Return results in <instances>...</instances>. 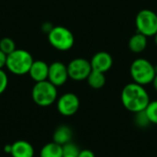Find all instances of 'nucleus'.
Returning <instances> with one entry per match:
<instances>
[{
	"instance_id": "1",
	"label": "nucleus",
	"mask_w": 157,
	"mask_h": 157,
	"mask_svg": "<svg viewBox=\"0 0 157 157\" xmlns=\"http://www.w3.org/2000/svg\"><path fill=\"white\" fill-rule=\"evenodd\" d=\"M121 99L123 107L134 114L144 110L150 103V97L146 89L144 86L134 82L123 87Z\"/></svg>"
},
{
	"instance_id": "2",
	"label": "nucleus",
	"mask_w": 157,
	"mask_h": 157,
	"mask_svg": "<svg viewBox=\"0 0 157 157\" xmlns=\"http://www.w3.org/2000/svg\"><path fill=\"white\" fill-rule=\"evenodd\" d=\"M33 62V58L28 51L16 49L13 52L6 55V66L13 75H24L29 74Z\"/></svg>"
},
{
	"instance_id": "3",
	"label": "nucleus",
	"mask_w": 157,
	"mask_h": 157,
	"mask_svg": "<svg viewBox=\"0 0 157 157\" xmlns=\"http://www.w3.org/2000/svg\"><path fill=\"white\" fill-rule=\"evenodd\" d=\"M130 73L133 82L144 86L151 84L156 75L155 65L145 58L135 59L131 64Z\"/></svg>"
},
{
	"instance_id": "4",
	"label": "nucleus",
	"mask_w": 157,
	"mask_h": 157,
	"mask_svg": "<svg viewBox=\"0 0 157 157\" xmlns=\"http://www.w3.org/2000/svg\"><path fill=\"white\" fill-rule=\"evenodd\" d=\"M31 97L34 103L38 106L49 107L57 100V86L52 84L49 80L38 82L32 88Z\"/></svg>"
},
{
	"instance_id": "5",
	"label": "nucleus",
	"mask_w": 157,
	"mask_h": 157,
	"mask_svg": "<svg viewBox=\"0 0 157 157\" xmlns=\"http://www.w3.org/2000/svg\"><path fill=\"white\" fill-rule=\"evenodd\" d=\"M50 44L58 51L65 52L70 50L75 44V37L70 29L63 26H56L48 33Z\"/></svg>"
},
{
	"instance_id": "6",
	"label": "nucleus",
	"mask_w": 157,
	"mask_h": 157,
	"mask_svg": "<svg viewBox=\"0 0 157 157\" xmlns=\"http://www.w3.org/2000/svg\"><path fill=\"white\" fill-rule=\"evenodd\" d=\"M135 26L137 32L144 36L154 37L157 33V14L150 9H142L135 17Z\"/></svg>"
},
{
	"instance_id": "7",
	"label": "nucleus",
	"mask_w": 157,
	"mask_h": 157,
	"mask_svg": "<svg viewBox=\"0 0 157 157\" xmlns=\"http://www.w3.org/2000/svg\"><path fill=\"white\" fill-rule=\"evenodd\" d=\"M69 78L75 81L86 80L92 71L90 61L85 58H75L67 65Z\"/></svg>"
},
{
	"instance_id": "8",
	"label": "nucleus",
	"mask_w": 157,
	"mask_h": 157,
	"mask_svg": "<svg viewBox=\"0 0 157 157\" xmlns=\"http://www.w3.org/2000/svg\"><path fill=\"white\" fill-rule=\"evenodd\" d=\"M80 107V100L74 93H65L57 99V110L64 117L75 115Z\"/></svg>"
},
{
	"instance_id": "9",
	"label": "nucleus",
	"mask_w": 157,
	"mask_h": 157,
	"mask_svg": "<svg viewBox=\"0 0 157 157\" xmlns=\"http://www.w3.org/2000/svg\"><path fill=\"white\" fill-rule=\"evenodd\" d=\"M69 78L67 65L61 62H54L49 65L48 80L55 86L64 85Z\"/></svg>"
},
{
	"instance_id": "10",
	"label": "nucleus",
	"mask_w": 157,
	"mask_h": 157,
	"mask_svg": "<svg viewBox=\"0 0 157 157\" xmlns=\"http://www.w3.org/2000/svg\"><path fill=\"white\" fill-rule=\"evenodd\" d=\"M92 70L101 73H107L113 65V58L108 52H98L90 60Z\"/></svg>"
},
{
	"instance_id": "11",
	"label": "nucleus",
	"mask_w": 157,
	"mask_h": 157,
	"mask_svg": "<svg viewBox=\"0 0 157 157\" xmlns=\"http://www.w3.org/2000/svg\"><path fill=\"white\" fill-rule=\"evenodd\" d=\"M49 74V65L40 60L34 61L31 64V67L29 71V75L35 83L48 80Z\"/></svg>"
},
{
	"instance_id": "12",
	"label": "nucleus",
	"mask_w": 157,
	"mask_h": 157,
	"mask_svg": "<svg viewBox=\"0 0 157 157\" xmlns=\"http://www.w3.org/2000/svg\"><path fill=\"white\" fill-rule=\"evenodd\" d=\"M12 157H34V148L27 141H17L11 144Z\"/></svg>"
},
{
	"instance_id": "13",
	"label": "nucleus",
	"mask_w": 157,
	"mask_h": 157,
	"mask_svg": "<svg viewBox=\"0 0 157 157\" xmlns=\"http://www.w3.org/2000/svg\"><path fill=\"white\" fill-rule=\"evenodd\" d=\"M146 46H147V37L139 32L133 34L128 41V47L130 51L132 52L133 53L143 52L146 49Z\"/></svg>"
},
{
	"instance_id": "14",
	"label": "nucleus",
	"mask_w": 157,
	"mask_h": 157,
	"mask_svg": "<svg viewBox=\"0 0 157 157\" xmlns=\"http://www.w3.org/2000/svg\"><path fill=\"white\" fill-rule=\"evenodd\" d=\"M72 136H73V132L71 128L66 125H62L55 130L52 139L54 143L63 146L71 142Z\"/></svg>"
},
{
	"instance_id": "15",
	"label": "nucleus",
	"mask_w": 157,
	"mask_h": 157,
	"mask_svg": "<svg viewBox=\"0 0 157 157\" xmlns=\"http://www.w3.org/2000/svg\"><path fill=\"white\" fill-rule=\"evenodd\" d=\"M40 157H63V146L54 142L48 143L40 149Z\"/></svg>"
},
{
	"instance_id": "16",
	"label": "nucleus",
	"mask_w": 157,
	"mask_h": 157,
	"mask_svg": "<svg viewBox=\"0 0 157 157\" xmlns=\"http://www.w3.org/2000/svg\"><path fill=\"white\" fill-rule=\"evenodd\" d=\"M86 81L90 87L94 89H100L106 84V76L104 73L92 70L89 75L87 76Z\"/></svg>"
},
{
	"instance_id": "17",
	"label": "nucleus",
	"mask_w": 157,
	"mask_h": 157,
	"mask_svg": "<svg viewBox=\"0 0 157 157\" xmlns=\"http://www.w3.org/2000/svg\"><path fill=\"white\" fill-rule=\"evenodd\" d=\"M15 50H16V44L12 39L6 37L0 40V51L3 52L6 55L10 54Z\"/></svg>"
},
{
	"instance_id": "18",
	"label": "nucleus",
	"mask_w": 157,
	"mask_h": 157,
	"mask_svg": "<svg viewBox=\"0 0 157 157\" xmlns=\"http://www.w3.org/2000/svg\"><path fill=\"white\" fill-rule=\"evenodd\" d=\"M150 122L157 125V100L150 101L146 109H144Z\"/></svg>"
},
{
	"instance_id": "19",
	"label": "nucleus",
	"mask_w": 157,
	"mask_h": 157,
	"mask_svg": "<svg viewBox=\"0 0 157 157\" xmlns=\"http://www.w3.org/2000/svg\"><path fill=\"white\" fill-rule=\"evenodd\" d=\"M79 148L72 142L63 145V157H78Z\"/></svg>"
},
{
	"instance_id": "20",
	"label": "nucleus",
	"mask_w": 157,
	"mask_h": 157,
	"mask_svg": "<svg viewBox=\"0 0 157 157\" xmlns=\"http://www.w3.org/2000/svg\"><path fill=\"white\" fill-rule=\"evenodd\" d=\"M134 121H135L136 125L138 127H140V128H143V129L148 127L151 124V122H150V121H149V119H148V117H147L144 110L140 111L138 113H135Z\"/></svg>"
},
{
	"instance_id": "21",
	"label": "nucleus",
	"mask_w": 157,
	"mask_h": 157,
	"mask_svg": "<svg viewBox=\"0 0 157 157\" xmlns=\"http://www.w3.org/2000/svg\"><path fill=\"white\" fill-rule=\"evenodd\" d=\"M7 85H8V76L3 69H0V95L6 91Z\"/></svg>"
},
{
	"instance_id": "22",
	"label": "nucleus",
	"mask_w": 157,
	"mask_h": 157,
	"mask_svg": "<svg viewBox=\"0 0 157 157\" xmlns=\"http://www.w3.org/2000/svg\"><path fill=\"white\" fill-rule=\"evenodd\" d=\"M78 157H96L95 154L88 149H85V150H80Z\"/></svg>"
},
{
	"instance_id": "23",
	"label": "nucleus",
	"mask_w": 157,
	"mask_h": 157,
	"mask_svg": "<svg viewBox=\"0 0 157 157\" xmlns=\"http://www.w3.org/2000/svg\"><path fill=\"white\" fill-rule=\"evenodd\" d=\"M6 55L0 51V69H3L6 66Z\"/></svg>"
},
{
	"instance_id": "24",
	"label": "nucleus",
	"mask_w": 157,
	"mask_h": 157,
	"mask_svg": "<svg viewBox=\"0 0 157 157\" xmlns=\"http://www.w3.org/2000/svg\"><path fill=\"white\" fill-rule=\"evenodd\" d=\"M52 28H53V26H52L51 23H49V22H45V23L42 25V30L45 31V32H47V33H49V32L52 30Z\"/></svg>"
},
{
	"instance_id": "25",
	"label": "nucleus",
	"mask_w": 157,
	"mask_h": 157,
	"mask_svg": "<svg viewBox=\"0 0 157 157\" xmlns=\"http://www.w3.org/2000/svg\"><path fill=\"white\" fill-rule=\"evenodd\" d=\"M11 144H8V145H6L5 148H4V151L5 153H7V154H10L11 153Z\"/></svg>"
},
{
	"instance_id": "26",
	"label": "nucleus",
	"mask_w": 157,
	"mask_h": 157,
	"mask_svg": "<svg viewBox=\"0 0 157 157\" xmlns=\"http://www.w3.org/2000/svg\"><path fill=\"white\" fill-rule=\"evenodd\" d=\"M152 84H153L154 88L157 91V74L155 75V78H154V80H153V82H152Z\"/></svg>"
},
{
	"instance_id": "27",
	"label": "nucleus",
	"mask_w": 157,
	"mask_h": 157,
	"mask_svg": "<svg viewBox=\"0 0 157 157\" xmlns=\"http://www.w3.org/2000/svg\"><path fill=\"white\" fill-rule=\"evenodd\" d=\"M154 39H155V43L157 45V33L154 36Z\"/></svg>"
},
{
	"instance_id": "28",
	"label": "nucleus",
	"mask_w": 157,
	"mask_h": 157,
	"mask_svg": "<svg viewBox=\"0 0 157 157\" xmlns=\"http://www.w3.org/2000/svg\"><path fill=\"white\" fill-rule=\"evenodd\" d=\"M155 74H157V64L155 65Z\"/></svg>"
},
{
	"instance_id": "29",
	"label": "nucleus",
	"mask_w": 157,
	"mask_h": 157,
	"mask_svg": "<svg viewBox=\"0 0 157 157\" xmlns=\"http://www.w3.org/2000/svg\"><path fill=\"white\" fill-rule=\"evenodd\" d=\"M156 14H157V10H156Z\"/></svg>"
}]
</instances>
